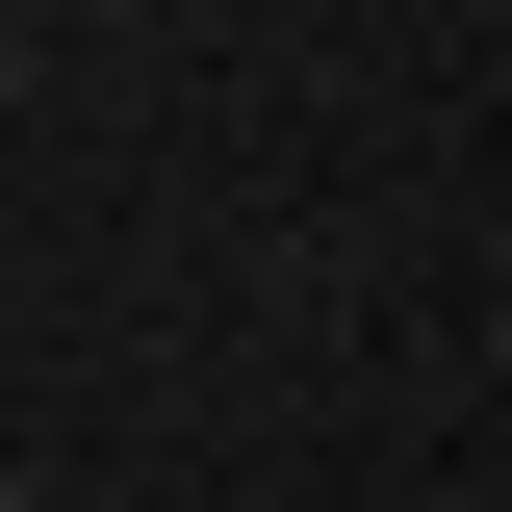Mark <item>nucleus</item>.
Returning <instances> with one entry per match:
<instances>
[]
</instances>
